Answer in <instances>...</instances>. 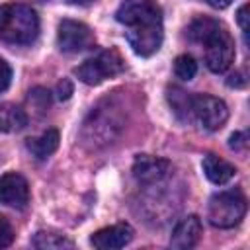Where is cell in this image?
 Wrapping results in <instances>:
<instances>
[{
	"mask_svg": "<svg viewBox=\"0 0 250 250\" xmlns=\"http://www.w3.org/2000/svg\"><path fill=\"white\" fill-rule=\"evenodd\" d=\"M229 86H236V88H242V86H244V78H242L240 74H232V76L229 78Z\"/></svg>",
	"mask_w": 250,
	"mask_h": 250,
	"instance_id": "cell-27",
	"label": "cell"
},
{
	"mask_svg": "<svg viewBox=\"0 0 250 250\" xmlns=\"http://www.w3.org/2000/svg\"><path fill=\"white\" fill-rule=\"evenodd\" d=\"M115 20L127 27H135L143 23L162 21V12L160 6L152 0H125L115 12Z\"/></svg>",
	"mask_w": 250,
	"mask_h": 250,
	"instance_id": "cell-7",
	"label": "cell"
},
{
	"mask_svg": "<svg viewBox=\"0 0 250 250\" xmlns=\"http://www.w3.org/2000/svg\"><path fill=\"white\" fill-rule=\"evenodd\" d=\"M246 215V197L240 191H221L209 199L207 219L217 229H232Z\"/></svg>",
	"mask_w": 250,
	"mask_h": 250,
	"instance_id": "cell-2",
	"label": "cell"
},
{
	"mask_svg": "<svg viewBox=\"0 0 250 250\" xmlns=\"http://www.w3.org/2000/svg\"><path fill=\"white\" fill-rule=\"evenodd\" d=\"M0 203L23 209L29 203V186L21 174L8 172L0 176Z\"/></svg>",
	"mask_w": 250,
	"mask_h": 250,
	"instance_id": "cell-9",
	"label": "cell"
},
{
	"mask_svg": "<svg viewBox=\"0 0 250 250\" xmlns=\"http://www.w3.org/2000/svg\"><path fill=\"white\" fill-rule=\"evenodd\" d=\"M191 115L203 129L219 131L229 119V107L223 100L215 96L199 94L191 98Z\"/></svg>",
	"mask_w": 250,
	"mask_h": 250,
	"instance_id": "cell-5",
	"label": "cell"
},
{
	"mask_svg": "<svg viewBox=\"0 0 250 250\" xmlns=\"http://www.w3.org/2000/svg\"><path fill=\"white\" fill-rule=\"evenodd\" d=\"M205 64L211 72H225L234 61V41L230 33L221 25L205 43Z\"/></svg>",
	"mask_w": 250,
	"mask_h": 250,
	"instance_id": "cell-4",
	"label": "cell"
},
{
	"mask_svg": "<svg viewBox=\"0 0 250 250\" xmlns=\"http://www.w3.org/2000/svg\"><path fill=\"white\" fill-rule=\"evenodd\" d=\"M174 72L182 80H191L195 76V72H197V62L189 55H180L174 61Z\"/></svg>",
	"mask_w": 250,
	"mask_h": 250,
	"instance_id": "cell-19",
	"label": "cell"
},
{
	"mask_svg": "<svg viewBox=\"0 0 250 250\" xmlns=\"http://www.w3.org/2000/svg\"><path fill=\"white\" fill-rule=\"evenodd\" d=\"M201 238V221L197 215H188L178 221V225L172 230L170 244L174 248H191Z\"/></svg>",
	"mask_w": 250,
	"mask_h": 250,
	"instance_id": "cell-12",
	"label": "cell"
},
{
	"mask_svg": "<svg viewBox=\"0 0 250 250\" xmlns=\"http://www.w3.org/2000/svg\"><path fill=\"white\" fill-rule=\"evenodd\" d=\"M29 104L37 109V111H45L51 104V96H49V90L45 88H33L29 92Z\"/></svg>",
	"mask_w": 250,
	"mask_h": 250,
	"instance_id": "cell-20",
	"label": "cell"
},
{
	"mask_svg": "<svg viewBox=\"0 0 250 250\" xmlns=\"http://www.w3.org/2000/svg\"><path fill=\"white\" fill-rule=\"evenodd\" d=\"M72 92H74V88H72V82L70 80L59 82V86H57V98L59 100H68L72 96Z\"/></svg>",
	"mask_w": 250,
	"mask_h": 250,
	"instance_id": "cell-24",
	"label": "cell"
},
{
	"mask_svg": "<svg viewBox=\"0 0 250 250\" xmlns=\"http://www.w3.org/2000/svg\"><path fill=\"white\" fill-rule=\"evenodd\" d=\"M12 82V68L10 64L0 57V92H6Z\"/></svg>",
	"mask_w": 250,
	"mask_h": 250,
	"instance_id": "cell-22",
	"label": "cell"
},
{
	"mask_svg": "<svg viewBox=\"0 0 250 250\" xmlns=\"http://www.w3.org/2000/svg\"><path fill=\"white\" fill-rule=\"evenodd\" d=\"M39 35V16L25 4L0 6V39L10 45H29Z\"/></svg>",
	"mask_w": 250,
	"mask_h": 250,
	"instance_id": "cell-1",
	"label": "cell"
},
{
	"mask_svg": "<svg viewBox=\"0 0 250 250\" xmlns=\"http://www.w3.org/2000/svg\"><path fill=\"white\" fill-rule=\"evenodd\" d=\"M223 23L221 21H217V20H213V18H205V16H199V18H195L189 25H188V35H189V39L191 41H195V43H205L219 27H221Z\"/></svg>",
	"mask_w": 250,
	"mask_h": 250,
	"instance_id": "cell-16",
	"label": "cell"
},
{
	"mask_svg": "<svg viewBox=\"0 0 250 250\" xmlns=\"http://www.w3.org/2000/svg\"><path fill=\"white\" fill-rule=\"evenodd\" d=\"M59 141H61L59 131H57V129H47V131L41 133L39 137L29 139V141H27V148L31 150V154H33L35 158L43 160V158L51 156V154L59 148Z\"/></svg>",
	"mask_w": 250,
	"mask_h": 250,
	"instance_id": "cell-14",
	"label": "cell"
},
{
	"mask_svg": "<svg viewBox=\"0 0 250 250\" xmlns=\"http://www.w3.org/2000/svg\"><path fill=\"white\" fill-rule=\"evenodd\" d=\"M27 125V115L21 107L14 104L0 105V131L2 133H18Z\"/></svg>",
	"mask_w": 250,
	"mask_h": 250,
	"instance_id": "cell-15",
	"label": "cell"
},
{
	"mask_svg": "<svg viewBox=\"0 0 250 250\" xmlns=\"http://www.w3.org/2000/svg\"><path fill=\"white\" fill-rule=\"evenodd\" d=\"M246 12H248V6H240V10H238V14H236V20H238V25L242 27V31H244V35L248 33V16H246Z\"/></svg>",
	"mask_w": 250,
	"mask_h": 250,
	"instance_id": "cell-25",
	"label": "cell"
},
{
	"mask_svg": "<svg viewBox=\"0 0 250 250\" xmlns=\"http://www.w3.org/2000/svg\"><path fill=\"white\" fill-rule=\"evenodd\" d=\"M207 4H209V6H213V8H217V10H223V8L230 6V4H232V0H207Z\"/></svg>",
	"mask_w": 250,
	"mask_h": 250,
	"instance_id": "cell-26",
	"label": "cell"
},
{
	"mask_svg": "<svg viewBox=\"0 0 250 250\" xmlns=\"http://www.w3.org/2000/svg\"><path fill=\"white\" fill-rule=\"evenodd\" d=\"M168 102H170V105H172V109L178 117L188 119L191 115V98L184 90H180L176 86L168 88Z\"/></svg>",
	"mask_w": 250,
	"mask_h": 250,
	"instance_id": "cell-17",
	"label": "cell"
},
{
	"mask_svg": "<svg viewBox=\"0 0 250 250\" xmlns=\"http://www.w3.org/2000/svg\"><path fill=\"white\" fill-rule=\"evenodd\" d=\"M12 240H14V229H12L10 221L4 215H0V248L10 246Z\"/></svg>",
	"mask_w": 250,
	"mask_h": 250,
	"instance_id": "cell-21",
	"label": "cell"
},
{
	"mask_svg": "<svg viewBox=\"0 0 250 250\" xmlns=\"http://www.w3.org/2000/svg\"><path fill=\"white\" fill-rule=\"evenodd\" d=\"M125 37H127V43L131 45V49L137 55L150 57L162 45V37H164L162 21H152V23H143V25L129 27Z\"/></svg>",
	"mask_w": 250,
	"mask_h": 250,
	"instance_id": "cell-8",
	"label": "cell"
},
{
	"mask_svg": "<svg viewBox=\"0 0 250 250\" xmlns=\"http://www.w3.org/2000/svg\"><path fill=\"white\" fill-rule=\"evenodd\" d=\"M57 45L64 53H80L94 45V33L82 21L62 20L57 31Z\"/></svg>",
	"mask_w": 250,
	"mask_h": 250,
	"instance_id": "cell-6",
	"label": "cell"
},
{
	"mask_svg": "<svg viewBox=\"0 0 250 250\" xmlns=\"http://www.w3.org/2000/svg\"><path fill=\"white\" fill-rule=\"evenodd\" d=\"M133 238V229L127 223H117L111 227H105L98 232L92 234L90 242L92 246L100 248V250H117L123 248L125 244H129Z\"/></svg>",
	"mask_w": 250,
	"mask_h": 250,
	"instance_id": "cell-11",
	"label": "cell"
},
{
	"mask_svg": "<svg viewBox=\"0 0 250 250\" xmlns=\"http://www.w3.org/2000/svg\"><path fill=\"white\" fill-rule=\"evenodd\" d=\"M123 59L115 49L109 51H102L98 57H92L88 61H84L74 72L78 76V80H82L88 86H98L104 80L119 74L123 70Z\"/></svg>",
	"mask_w": 250,
	"mask_h": 250,
	"instance_id": "cell-3",
	"label": "cell"
},
{
	"mask_svg": "<svg viewBox=\"0 0 250 250\" xmlns=\"http://www.w3.org/2000/svg\"><path fill=\"white\" fill-rule=\"evenodd\" d=\"M246 145H248V135L244 133V131H238V133H232L230 135V139H229V146L232 148V150H244L246 148Z\"/></svg>",
	"mask_w": 250,
	"mask_h": 250,
	"instance_id": "cell-23",
	"label": "cell"
},
{
	"mask_svg": "<svg viewBox=\"0 0 250 250\" xmlns=\"http://www.w3.org/2000/svg\"><path fill=\"white\" fill-rule=\"evenodd\" d=\"M201 166H203L205 176H207L213 184H219V186H221V184H227V182L232 180L234 174H236V168H234L230 162H227L225 158H219V156H215V154H207V156L203 158Z\"/></svg>",
	"mask_w": 250,
	"mask_h": 250,
	"instance_id": "cell-13",
	"label": "cell"
},
{
	"mask_svg": "<svg viewBox=\"0 0 250 250\" xmlns=\"http://www.w3.org/2000/svg\"><path fill=\"white\" fill-rule=\"evenodd\" d=\"M70 4H74V6H90V4H94L96 0H68Z\"/></svg>",
	"mask_w": 250,
	"mask_h": 250,
	"instance_id": "cell-28",
	"label": "cell"
},
{
	"mask_svg": "<svg viewBox=\"0 0 250 250\" xmlns=\"http://www.w3.org/2000/svg\"><path fill=\"white\" fill-rule=\"evenodd\" d=\"M170 168H172V164L166 158L141 154L133 162V176L141 184H156L170 174Z\"/></svg>",
	"mask_w": 250,
	"mask_h": 250,
	"instance_id": "cell-10",
	"label": "cell"
},
{
	"mask_svg": "<svg viewBox=\"0 0 250 250\" xmlns=\"http://www.w3.org/2000/svg\"><path fill=\"white\" fill-rule=\"evenodd\" d=\"M33 246L35 248H72V240H68L66 236L62 234H57V232H47V230H41L33 236Z\"/></svg>",
	"mask_w": 250,
	"mask_h": 250,
	"instance_id": "cell-18",
	"label": "cell"
}]
</instances>
